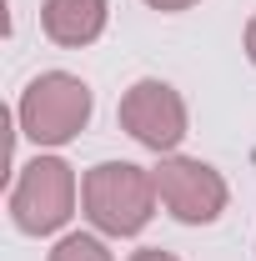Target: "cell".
<instances>
[{
  "instance_id": "cell-8",
  "label": "cell",
  "mask_w": 256,
  "mask_h": 261,
  "mask_svg": "<svg viewBox=\"0 0 256 261\" xmlns=\"http://www.w3.org/2000/svg\"><path fill=\"white\" fill-rule=\"evenodd\" d=\"M151 10H161V15H181V10H191L196 0H146Z\"/></svg>"
},
{
  "instance_id": "cell-5",
  "label": "cell",
  "mask_w": 256,
  "mask_h": 261,
  "mask_svg": "<svg viewBox=\"0 0 256 261\" xmlns=\"http://www.w3.org/2000/svg\"><path fill=\"white\" fill-rule=\"evenodd\" d=\"M156 176V196L161 206L181 221V226H211L226 211V176L216 166L196 161V156H161V166L151 171Z\"/></svg>"
},
{
  "instance_id": "cell-4",
  "label": "cell",
  "mask_w": 256,
  "mask_h": 261,
  "mask_svg": "<svg viewBox=\"0 0 256 261\" xmlns=\"http://www.w3.org/2000/svg\"><path fill=\"white\" fill-rule=\"evenodd\" d=\"M121 130H126L136 146L156 151V156H176V146L186 141V100L171 81H136L126 96H121Z\"/></svg>"
},
{
  "instance_id": "cell-9",
  "label": "cell",
  "mask_w": 256,
  "mask_h": 261,
  "mask_svg": "<svg viewBox=\"0 0 256 261\" xmlns=\"http://www.w3.org/2000/svg\"><path fill=\"white\" fill-rule=\"evenodd\" d=\"M131 261H176L171 251H161V246H146V251H136Z\"/></svg>"
},
{
  "instance_id": "cell-2",
  "label": "cell",
  "mask_w": 256,
  "mask_h": 261,
  "mask_svg": "<svg viewBox=\"0 0 256 261\" xmlns=\"http://www.w3.org/2000/svg\"><path fill=\"white\" fill-rule=\"evenodd\" d=\"M91 111H96V96H91V86L81 75L45 70V75H35L31 86L20 91V100H15V126L35 146H70L86 130Z\"/></svg>"
},
{
  "instance_id": "cell-10",
  "label": "cell",
  "mask_w": 256,
  "mask_h": 261,
  "mask_svg": "<svg viewBox=\"0 0 256 261\" xmlns=\"http://www.w3.org/2000/svg\"><path fill=\"white\" fill-rule=\"evenodd\" d=\"M246 61L256 65V15H251V20H246Z\"/></svg>"
},
{
  "instance_id": "cell-3",
  "label": "cell",
  "mask_w": 256,
  "mask_h": 261,
  "mask_svg": "<svg viewBox=\"0 0 256 261\" xmlns=\"http://www.w3.org/2000/svg\"><path fill=\"white\" fill-rule=\"evenodd\" d=\"M75 171L61 156H35L15 171L10 186V221L25 236H56V231L75 216Z\"/></svg>"
},
{
  "instance_id": "cell-6",
  "label": "cell",
  "mask_w": 256,
  "mask_h": 261,
  "mask_svg": "<svg viewBox=\"0 0 256 261\" xmlns=\"http://www.w3.org/2000/svg\"><path fill=\"white\" fill-rule=\"evenodd\" d=\"M106 20H111L106 0H40V31L65 50L96 45L106 35Z\"/></svg>"
},
{
  "instance_id": "cell-1",
  "label": "cell",
  "mask_w": 256,
  "mask_h": 261,
  "mask_svg": "<svg viewBox=\"0 0 256 261\" xmlns=\"http://www.w3.org/2000/svg\"><path fill=\"white\" fill-rule=\"evenodd\" d=\"M156 201V176L136 161H100L81 176V211L100 236H141Z\"/></svg>"
},
{
  "instance_id": "cell-7",
  "label": "cell",
  "mask_w": 256,
  "mask_h": 261,
  "mask_svg": "<svg viewBox=\"0 0 256 261\" xmlns=\"http://www.w3.org/2000/svg\"><path fill=\"white\" fill-rule=\"evenodd\" d=\"M45 261H116V256H111V246H106L100 236H91V231H70V236L56 241V251H50Z\"/></svg>"
}]
</instances>
